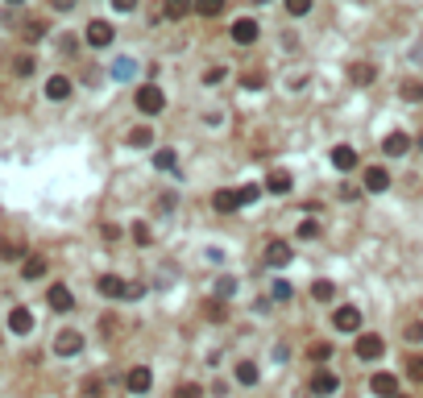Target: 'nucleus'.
Here are the masks:
<instances>
[{
	"label": "nucleus",
	"instance_id": "nucleus-4",
	"mask_svg": "<svg viewBox=\"0 0 423 398\" xmlns=\"http://www.w3.org/2000/svg\"><path fill=\"white\" fill-rule=\"evenodd\" d=\"M83 42L95 46V50H108V46L116 42V29H112V21H100V17H92V21H88V29H83Z\"/></svg>",
	"mask_w": 423,
	"mask_h": 398
},
{
	"label": "nucleus",
	"instance_id": "nucleus-34",
	"mask_svg": "<svg viewBox=\"0 0 423 398\" xmlns=\"http://www.w3.org/2000/svg\"><path fill=\"white\" fill-rule=\"evenodd\" d=\"M195 13L199 17H220L224 13V0H195Z\"/></svg>",
	"mask_w": 423,
	"mask_h": 398
},
{
	"label": "nucleus",
	"instance_id": "nucleus-1",
	"mask_svg": "<svg viewBox=\"0 0 423 398\" xmlns=\"http://www.w3.org/2000/svg\"><path fill=\"white\" fill-rule=\"evenodd\" d=\"M361 324H365L361 307H353V303H336V307H332V332H340V336H361Z\"/></svg>",
	"mask_w": 423,
	"mask_h": 398
},
{
	"label": "nucleus",
	"instance_id": "nucleus-51",
	"mask_svg": "<svg viewBox=\"0 0 423 398\" xmlns=\"http://www.w3.org/2000/svg\"><path fill=\"white\" fill-rule=\"evenodd\" d=\"M112 8H116V13H133V8H137V0H112Z\"/></svg>",
	"mask_w": 423,
	"mask_h": 398
},
{
	"label": "nucleus",
	"instance_id": "nucleus-7",
	"mask_svg": "<svg viewBox=\"0 0 423 398\" xmlns=\"http://www.w3.org/2000/svg\"><path fill=\"white\" fill-rule=\"evenodd\" d=\"M79 353H83V332L62 328V332L54 336V357H79Z\"/></svg>",
	"mask_w": 423,
	"mask_h": 398
},
{
	"label": "nucleus",
	"instance_id": "nucleus-46",
	"mask_svg": "<svg viewBox=\"0 0 423 398\" xmlns=\"http://www.w3.org/2000/svg\"><path fill=\"white\" fill-rule=\"evenodd\" d=\"M100 237H104V241H121V228H116V224H100Z\"/></svg>",
	"mask_w": 423,
	"mask_h": 398
},
{
	"label": "nucleus",
	"instance_id": "nucleus-45",
	"mask_svg": "<svg viewBox=\"0 0 423 398\" xmlns=\"http://www.w3.org/2000/svg\"><path fill=\"white\" fill-rule=\"evenodd\" d=\"M290 295H295V291H290V282H274V303H286V299H290Z\"/></svg>",
	"mask_w": 423,
	"mask_h": 398
},
{
	"label": "nucleus",
	"instance_id": "nucleus-49",
	"mask_svg": "<svg viewBox=\"0 0 423 398\" xmlns=\"http://www.w3.org/2000/svg\"><path fill=\"white\" fill-rule=\"evenodd\" d=\"M357 195H361L357 187H340V199H344V204H357Z\"/></svg>",
	"mask_w": 423,
	"mask_h": 398
},
{
	"label": "nucleus",
	"instance_id": "nucleus-12",
	"mask_svg": "<svg viewBox=\"0 0 423 398\" xmlns=\"http://www.w3.org/2000/svg\"><path fill=\"white\" fill-rule=\"evenodd\" d=\"M361 191H370V195H382V191H390V171H386V166H365Z\"/></svg>",
	"mask_w": 423,
	"mask_h": 398
},
{
	"label": "nucleus",
	"instance_id": "nucleus-40",
	"mask_svg": "<svg viewBox=\"0 0 423 398\" xmlns=\"http://www.w3.org/2000/svg\"><path fill=\"white\" fill-rule=\"evenodd\" d=\"M83 398H104V382H100V378H83Z\"/></svg>",
	"mask_w": 423,
	"mask_h": 398
},
{
	"label": "nucleus",
	"instance_id": "nucleus-18",
	"mask_svg": "<svg viewBox=\"0 0 423 398\" xmlns=\"http://www.w3.org/2000/svg\"><path fill=\"white\" fill-rule=\"evenodd\" d=\"M233 378H236V386H245V390H253V386L262 382V369H257V361H236Z\"/></svg>",
	"mask_w": 423,
	"mask_h": 398
},
{
	"label": "nucleus",
	"instance_id": "nucleus-15",
	"mask_svg": "<svg viewBox=\"0 0 423 398\" xmlns=\"http://www.w3.org/2000/svg\"><path fill=\"white\" fill-rule=\"evenodd\" d=\"M8 332H17V336H29V332H34V311L17 303V307L8 311Z\"/></svg>",
	"mask_w": 423,
	"mask_h": 398
},
{
	"label": "nucleus",
	"instance_id": "nucleus-26",
	"mask_svg": "<svg viewBox=\"0 0 423 398\" xmlns=\"http://www.w3.org/2000/svg\"><path fill=\"white\" fill-rule=\"evenodd\" d=\"M203 315H208L212 324H224V319H229V303H224V299H208V303H203Z\"/></svg>",
	"mask_w": 423,
	"mask_h": 398
},
{
	"label": "nucleus",
	"instance_id": "nucleus-24",
	"mask_svg": "<svg viewBox=\"0 0 423 398\" xmlns=\"http://www.w3.org/2000/svg\"><path fill=\"white\" fill-rule=\"evenodd\" d=\"M233 295H236V278H233V274H220V278H216V295H212V299L233 303Z\"/></svg>",
	"mask_w": 423,
	"mask_h": 398
},
{
	"label": "nucleus",
	"instance_id": "nucleus-43",
	"mask_svg": "<svg viewBox=\"0 0 423 398\" xmlns=\"http://www.w3.org/2000/svg\"><path fill=\"white\" fill-rule=\"evenodd\" d=\"M407 378L411 382H423V357H407Z\"/></svg>",
	"mask_w": 423,
	"mask_h": 398
},
{
	"label": "nucleus",
	"instance_id": "nucleus-19",
	"mask_svg": "<svg viewBox=\"0 0 423 398\" xmlns=\"http://www.w3.org/2000/svg\"><path fill=\"white\" fill-rule=\"evenodd\" d=\"M374 79H377L374 62H353V67H349V84H353V88H370Z\"/></svg>",
	"mask_w": 423,
	"mask_h": 398
},
{
	"label": "nucleus",
	"instance_id": "nucleus-2",
	"mask_svg": "<svg viewBox=\"0 0 423 398\" xmlns=\"http://www.w3.org/2000/svg\"><path fill=\"white\" fill-rule=\"evenodd\" d=\"M133 104H137V112H145V117H158V112H166V91L158 88V84H141L133 91Z\"/></svg>",
	"mask_w": 423,
	"mask_h": 398
},
{
	"label": "nucleus",
	"instance_id": "nucleus-44",
	"mask_svg": "<svg viewBox=\"0 0 423 398\" xmlns=\"http://www.w3.org/2000/svg\"><path fill=\"white\" fill-rule=\"evenodd\" d=\"M236 191H241V208L245 204H257V195H262V187H253V183L249 187H236Z\"/></svg>",
	"mask_w": 423,
	"mask_h": 398
},
{
	"label": "nucleus",
	"instance_id": "nucleus-27",
	"mask_svg": "<svg viewBox=\"0 0 423 398\" xmlns=\"http://www.w3.org/2000/svg\"><path fill=\"white\" fill-rule=\"evenodd\" d=\"M266 191H270V195H286V191H290V175H286V171H274V175L266 178Z\"/></svg>",
	"mask_w": 423,
	"mask_h": 398
},
{
	"label": "nucleus",
	"instance_id": "nucleus-11",
	"mask_svg": "<svg viewBox=\"0 0 423 398\" xmlns=\"http://www.w3.org/2000/svg\"><path fill=\"white\" fill-rule=\"evenodd\" d=\"M95 291H100L104 299H125V295H129V282L116 278V274H100V278H95Z\"/></svg>",
	"mask_w": 423,
	"mask_h": 398
},
{
	"label": "nucleus",
	"instance_id": "nucleus-30",
	"mask_svg": "<svg viewBox=\"0 0 423 398\" xmlns=\"http://www.w3.org/2000/svg\"><path fill=\"white\" fill-rule=\"evenodd\" d=\"M175 162H179V154H175L170 145H166V150H154V166H158V171H175Z\"/></svg>",
	"mask_w": 423,
	"mask_h": 398
},
{
	"label": "nucleus",
	"instance_id": "nucleus-35",
	"mask_svg": "<svg viewBox=\"0 0 423 398\" xmlns=\"http://www.w3.org/2000/svg\"><path fill=\"white\" fill-rule=\"evenodd\" d=\"M403 340H407V345H423V319H411V324L403 328Z\"/></svg>",
	"mask_w": 423,
	"mask_h": 398
},
{
	"label": "nucleus",
	"instance_id": "nucleus-25",
	"mask_svg": "<svg viewBox=\"0 0 423 398\" xmlns=\"http://www.w3.org/2000/svg\"><path fill=\"white\" fill-rule=\"evenodd\" d=\"M311 299H316V303H332V299H336V286H332L328 278H316V282H311Z\"/></svg>",
	"mask_w": 423,
	"mask_h": 398
},
{
	"label": "nucleus",
	"instance_id": "nucleus-28",
	"mask_svg": "<svg viewBox=\"0 0 423 398\" xmlns=\"http://www.w3.org/2000/svg\"><path fill=\"white\" fill-rule=\"evenodd\" d=\"M25 253V245L17 241V237H8V241H0V262H17Z\"/></svg>",
	"mask_w": 423,
	"mask_h": 398
},
{
	"label": "nucleus",
	"instance_id": "nucleus-36",
	"mask_svg": "<svg viewBox=\"0 0 423 398\" xmlns=\"http://www.w3.org/2000/svg\"><path fill=\"white\" fill-rule=\"evenodd\" d=\"M241 88L262 91V88H266V75H262V71H245V75H241Z\"/></svg>",
	"mask_w": 423,
	"mask_h": 398
},
{
	"label": "nucleus",
	"instance_id": "nucleus-23",
	"mask_svg": "<svg viewBox=\"0 0 423 398\" xmlns=\"http://www.w3.org/2000/svg\"><path fill=\"white\" fill-rule=\"evenodd\" d=\"M125 141H129L133 150H149V145H154V129H149V125H133Z\"/></svg>",
	"mask_w": 423,
	"mask_h": 398
},
{
	"label": "nucleus",
	"instance_id": "nucleus-16",
	"mask_svg": "<svg viewBox=\"0 0 423 398\" xmlns=\"http://www.w3.org/2000/svg\"><path fill=\"white\" fill-rule=\"evenodd\" d=\"M71 91H75V84H71L67 75H50L46 79V100H54V104H67Z\"/></svg>",
	"mask_w": 423,
	"mask_h": 398
},
{
	"label": "nucleus",
	"instance_id": "nucleus-3",
	"mask_svg": "<svg viewBox=\"0 0 423 398\" xmlns=\"http://www.w3.org/2000/svg\"><path fill=\"white\" fill-rule=\"evenodd\" d=\"M353 357H357V361H382V357H386V340H382L377 332H361V336L353 340Z\"/></svg>",
	"mask_w": 423,
	"mask_h": 398
},
{
	"label": "nucleus",
	"instance_id": "nucleus-39",
	"mask_svg": "<svg viewBox=\"0 0 423 398\" xmlns=\"http://www.w3.org/2000/svg\"><path fill=\"white\" fill-rule=\"evenodd\" d=\"M320 232H324V228H320L316 220H299V241H316Z\"/></svg>",
	"mask_w": 423,
	"mask_h": 398
},
{
	"label": "nucleus",
	"instance_id": "nucleus-52",
	"mask_svg": "<svg viewBox=\"0 0 423 398\" xmlns=\"http://www.w3.org/2000/svg\"><path fill=\"white\" fill-rule=\"evenodd\" d=\"M4 4H25V0H4Z\"/></svg>",
	"mask_w": 423,
	"mask_h": 398
},
{
	"label": "nucleus",
	"instance_id": "nucleus-33",
	"mask_svg": "<svg viewBox=\"0 0 423 398\" xmlns=\"http://www.w3.org/2000/svg\"><path fill=\"white\" fill-rule=\"evenodd\" d=\"M133 71H137V62H133V58H116V62H112V79H121V84H125Z\"/></svg>",
	"mask_w": 423,
	"mask_h": 398
},
{
	"label": "nucleus",
	"instance_id": "nucleus-50",
	"mask_svg": "<svg viewBox=\"0 0 423 398\" xmlns=\"http://www.w3.org/2000/svg\"><path fill=\"white\" fill-rule=\"evenodd\" d=\"M175 199H179V195H158V212H170V208H175Z\"/></svg>",
	"mask_w": 423,
	"mask_h": 398
},
{
	"label": "nucleus",
	"instance_id": "nucleus-37",
	"mask_svg": "<svg viewBox=\"0 0 423 398\" xmlns=\"http://www.w3.org/2000/svg\"><path fill=\"white\" fill-rule=\"evenodd\" d=\"M282 8H286L290 17H307V13H311V0H282Z\"/></svg>",
	"mask_w": 423,
	"mask_h": 398
},
{
	"label": "nucleus",
	"instance_id": "nucleus-14",
	"mask_svg": "<svg viewBox=\"0 0 423 398\" xmlns=\"http://www.w3.org/2000/svg\"><path fill=\"white\" fill-rule=\"evenodd\" d=\"M262 262L270 265V270L290 265V241H270V245H266V253H262Z\"/></svg>",
	"mask_w": 423,
	"mask_h": 398
},
{
	"label": "nucleus",
	"instance_id": "nucleus-48",
	"mask_svg": "<svg viewBox=\"0 0 423 398\" xmlns=\"http://www.w3.org/2000/svg\"><path fill=\"white\" fill-rule=\"evenodd\" d=\"M75 4H79V0H50V8H54V13H71Z\"/></svg>",
	"mask_w": 423,
	"mask_h": 398
},
{
	"label": "nucleus",
	"instance_id": "nucleus-38",
	"mask_svg": "<svg viewBox=\"0 0 423 398\" xmlns=\"http://www.w3.org/2000/svg\"><path fill=\"white\" fill-rule=\"evenodd\" d=\"M307 357H311V361H328L332 345H328V340H316V345H307Z\"/></svg>",
	"mask_w": 423,
	"mask_h": 398
},
{
	"label": "nucleus",
	"instance_id": "nucleus-31",
	"mask_svg": "<svg viewBox=\"0 0 423 398\" xmlns=\"http://www.w3.org/2000/svg\"><path fill=\"white\" fill-rule=\"evenodd\" d=\"M129 237H133V245H154V232H149V224L145 220H133Z\"/></svg>",
	"mask_w": 423,
	"mask_h": 398
},
{
	"label": "nucleus",
	"instance_id": "nucleus-17",
	"mask_svg": "<svg viewBox=\"0 0 423 398\" xmlns=\"http://www.w3.org/2000/svg\"><path fill=\"white\" fill-rule=\"evenodd\" d=\"M46 303L54 311H71V307H75V295H71V286H67V282H54V286L46 291Z\"/></svg>",
	"mask_w": 423,
	"mask_h": 398
},
{
	"label": "nucleus",
	"instance_id": "nucleus-32",
	"mask_svg": "<svg viewBox=\"0 0 423 398\" xmlns=\"http://www.w3.org/2000/svg\"><path fill=\"white\" fill-rule=\"evenodd\" d=\"M175 398H208V390H203L199 382H179V386H175Z\"/></svg>",
	"mask_w": 423,
	"mask_h": 398
},
{
	"label": "nucleus",
	"instance_id": "nucleus-21",
	"mask_svg": "<svg viewBox=\"0 0 423 398\" xmlns=\"http://www.w3.org/2000/svg\"><path fill=\"white\" fill-rule=\"evenodd\" d=\"M212 208H216V212H236V208H241V191H233V187H220V191L212 195Z\"/></svg>",
	"mask_w": 423,
	"mask_h": 398
},
{
	"label": "nucleus",
	"instance_id": "nucleus-13",
	"mask_svg": "<svg viewBox=\"0 0 423 398\" xmlns=\"http://www.w3.org/2000/svg\"><path fill=\"white\" fill-rule=\"evenodd\" d=\"M332 166H336L340 175H349V171H357V166H361V158H357V150H353V145H332Z\"/></svg>",
	"mask_w": 423,
	"mask_h": 398
},
{
	"label": "nucleus",
	"instance_id": "nucleus-47",
	"mask_svg": "<svg viewBox=\"0 0 423 398\" xmlns=\"http://www.w3.org/2000/svg\"><path fill=\"white\" fill-rule=\"evenodd\" d=\"M403 95L407 100H423V84H403Z\"/></svg>",
	"mask_w": 423,
	"mask_h": 398
},
{
	"label": "nucleus",
	"instance_id": "nucleus-29",
	"mask_svg": "<svg viewBox=\"0 0 423 398\" xmlns=\"http://www.w3.org/2000/svg\"><path fill=\"white\" fill-rule=\"evenodd\" d=\"M34 67H38V58H34V54H17V58H13V75H21V79H25V75H34Z\"/></svg>",
	"mask_w": 423,
	"mask_h": 398
},
{
	"label": "nucleus",
	"instance_id": "nucleus-53",
	"mask_svg": "<svg viewBox=\"0 0 423 398\" xmlns=\"http://www.w3.org/2000/svg\"><path fill=\"white\" fill-rule=\"evenodd\" d=\"M249 4H270V0H249Z\"/></svg>",
	"mask_w": 423,
	"mask_h": 398
},
{
	"label": "nucleus",
	"instance_id": "nucleus-9",
	"mask_svg": "<svg viewBox=\"0 0 423 398\" xmlns=\"http://www.w3.org/2000/svg\"><path fill=\"white\" fill-rule=\"evenodd\" d=\"M257 34H262V25H257L253 17H236L233 29H229V38H233L236 46H253L257 42Z\"/></svg>",
	"mask_w": 423,
	"mask_h": 398
},
{
	"label": "nucleus",
	"instance_id": "nucleus-22",
	"mask_svg": "<svg viewBox=\"0 0 423 398\" xmlns=\"http://www.w3.org/2000/svg\"><path fill=\"white\" fill-rule=\"evenodd\" d=\"M187 13H195V0H162V17L166 21H183Z\"/></svg>",
	"mask_w": 423,
	"mask_h": 398
},
{
	"label": "nucleus",
	"instance_id": "nucleus-10",
	"mask_svg": "<svg viewBox=\"0 0 423 398\" xmlns=\"http://www.w3.org/2000/svg\"><path fill=\"white\" fill-rule=\"evenodd\" d=\"M125 386H129V394H149V386H154V373H149V365H133L129 373H125Z\"/></svg>",
	"mask_w": 423,
	"mask_h": 398
},
{
	"label": "nucleus",
	"instance_id": "nucleus-54",
	"mask_svg": "<svg viewBox=\"0 0 423 398\" xmlns=\"http://www.w3.org/2000/svg\"><path fill=\"white\" fill-rule=\"evenodd\" d=\"M398 398H407V394H398Z\"/></svg>",
	"mask_w": 423,
	"mask_h": 398
},
{
	"label": "nucleus",
	"instance_id": "nucleus-42",
	"mask_svg": "<svg viewBox=\"0 0 423 398\" xmlns=\"http://www.w3.org/2000/svg\"><path fill=\"white\" fill-rule=\"evenodd\" d=\"M25 38H29V42H42V38H46V21H29V25H25Z\"/></svg>",
	"mask_w": 423,
	"mask_h": 398
},
{
	"label": "nucleus",
	"instance_id": "nucleus-41",
	"mask_svg": "<svg viewBox=\"0 0 423 398\" xmlns=\"http://www.w3.org/2000/svg\"><path fill=\"white\" fill-rule=\"evenodd\" d=\"M224 79H229V67H220V62L203 75V84H208V88H216V84H224Z\"/></svg>",
	"mask_w": 423,
	"mask_h": 398
},
{
	"label": "nucleus",
	"instance_id": "nucleus-6",
	"mask_svg": "<svg viewBox=\"0 0 423 398\" xmlns=\"http://www.w3.org/2000/svg\"><path fill=\"white\" fill-rule=\"evenodd\" d=\"M370 394L374 398H398V373H390V369H377L374 378H370Z\"/></svg>",
	"mask_w": 423,
	"mask_h": 398
},
{
	"label": "nucleus",
	"instance_id": "nucleus-20",
	"mask_svg": "<svg viewBox=\"0 0 423 398\" xmlns=\"http://www.w3.org/2000/svg\"><path fill=\"white\" fill-rule=\"evenodd\" d=\"M46 270H50V262L42 253H34V258L21 262V278H25V282H38V278H46Z\"/></svg>",
	"mask_w": 423,
	"mask_h": 398
},
{
	"label": "nucleus",
	"instance_id": "nucleus-5",
	"mask_svg": "<svg viewBox=\"0 0 423 398\" xmlns=\"http://www.w3.org/2000/svg\"><path fill=\"white\" fill-rule=\"evenodd\" d=\"M307 390L316 398H332L336 390H340V373H332L328 365H320L316 373H311V382H307Z\"/></svg>",
	"mask_w": 423,
	"mask_h": 398
},
{
	"label": "nucleus",
	"instance_id": "nucleus-8",
	"mask_svg": "<svg viewBox=\"0 0 423 398\" xmlns=\"http://www.w3.org/2000/svg\"><path fill=\"white\" fill-rule=\"evenodd\" d=\"M411 145H415V137L403 133V129H394V133L382 137V154H386V158H403V154H411Z\"/></svg>",
	"mask_w": 423,
	"mask_h": 398
}]
</instances>
